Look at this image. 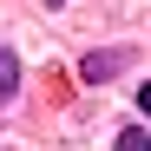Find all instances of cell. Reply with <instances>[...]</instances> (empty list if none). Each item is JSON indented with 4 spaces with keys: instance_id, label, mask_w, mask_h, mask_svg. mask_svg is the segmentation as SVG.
<instances>
[{
    "instance_id": "3",
    "label": "cell",
    "mask_w": 151,
    "mask_h": 151,
    "mask_svg": "<svg viewBox=\"0 0 151 151\" xmlns=\"http://www.w3.org/2000/svg\"><path fill=\"white\" fill-rule=\"evenodd\" d=\"M118 151H151V132H118Z\"/></svg>"
},
{
    "instance_id": "4",
    "label": "cell",
    "mask_w": 151,
    "mask_h": 151,
    "mask_svg": "<svg viewBox=\"0 0 151 151\" xmlns=\"http://www.w3.org/2000/svg\"><path fill=\"white\" fill-rule=\"evenodd\" d=\"M138 112H145V118H151V86H138Z\"/></svg>"
},
{
    "instance_id": "1",
    "label": "cell",
    "mask_w": 151,
    "mask_h": 151,
    "mask_svg": "<svg viewBox=\"0 0 151 151\" xmlns=\"http://www.w3.org/2000/svg\"><path fill=\"white\" fill-rule=\"evenodd\" d=\"M13 86H20V59H13V53H0V92H13Z\"/></svg>"
},
{
    "instance_id": "5",
    "label": "cell",
    "mask_w": 151,
    "mask_h": 151,
    "mask_svg": "<svg viewBox=\"0 0 151 151\" xmlns=\"http://www.w3.org/2000/svg\"><path fill=\"white\" fill-rule=\"evenodd\" d=\"M53 7H59V0H53Z\"/></svg>"
},
{
    "instance_id": "2",
    "label": "cell",
    "mask_w": 151,
    "mask_h": 151,
    "mask_svg": "<svg viewBox=\"0 0 151 151\" xmlns=\"http://www.w3.org/2000/svg\"><path fill=\"white\" fill-rule=\"evenodd\" d=\"M112 66H118V53H92V59H86V79H105Z\"/></svg>"
}]
</instances>
